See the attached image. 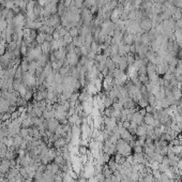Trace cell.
Returning <instances> with one entry per match:
<instances>
[{"label":"cell","mask_w":182,"mask_h":182,"mask_svg":"<svg viewBox=\"0 0 182 182\" xmlns=\"http://www.w3.org/2000/svg\"><path fill=\"white\" fill-rule=\"evenodd\" d=\"M116 150L118 151V153L122 157H129L131 154L132 147L127 144V141H124L123 139H120L116 143Z\"/></svg>","instance_id":"1"},{"label":"cell","mask_w":182,"mask_h":182,"mask_svg":"<svg viewBox=\"0 0 182 182\" xmlns=\"http://www.w3.org/2000/svg\"><path fill=\"white\" fill-rule=\"evenodd\" d=\"M59 127H60L59 122H58L56 119H49V120L46 122V127L48 129V131L51 132V133L57 131V129Z\"/></svg>","instance_id":"2"}]
</instances>
